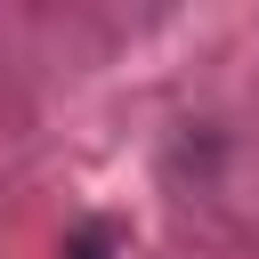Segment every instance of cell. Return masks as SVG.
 <instances>
[{"label":"cell","mask_w":259,"mask_h":259,"mask_svg":"<svg viewBox=\"0 0 259 259\" xmlns=\"http://www.w3.org/2000/svg\"><path fill=\"white\" fill-rule=\"evenodd\" d=\"M57 259H105V235H97V227H81V235H65V251H57Z\"/></svg>","instance_id":"1"}]
</instances>
